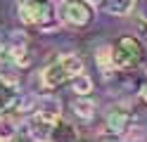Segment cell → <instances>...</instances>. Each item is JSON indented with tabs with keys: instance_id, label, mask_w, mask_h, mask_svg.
Masks as SVG:
<instances>
[{
	"instance_id": "16",
	"label": "cell",
	"mask_w": 147,
	"mask_h": 142,
	"mask_svg": "<svg viewBox=\"0 0 147 142\" xmlns=\"http://www.w3.org/2000/svg\"><path fill=\"white\" fill-rule=\"evenodd\" d=\"M14 137H17V126L7 116H0V142H12Z\"/></svg>"
},
{
	"instance_id": "9",
	"label": "cell",
	"mask_w": 147,
	"mask_h": 142,
	"mask_svg": "<svg viewBox=\"0 0 147 142\" xmlns=\"http://www.w3.org/2000/svg\"><path fill=\"white\" fill-rule=\"evenodd\" d=\"M71 114L81 123H93L95 121V114H97L95 102L90 100V97H86V95H76V100L71 102Z\"/></svg>"
},
{
	"instance_id": "22",
	"label": "cell",
	"mask_w": 147,
	"mask_h": 142,
	"mask_svg": "<svg viewBox=\"0 0 147 142\" xmlns=\"http://www.w3.org/2000/svg\"><path fill=\"white\" fill-rule=\"evenodd\" d=\"M90 3H102V0H90Z\"/></svg>"
},
{
	"instance_id": "20",
	"label": "cell",
	"mask_w": 147,
	"mask_h": 142,
	"mask_svg": "<svg viewBox=\"0 0 147 142\" xmlns=\"http://www.w3.org/2000/svg\"><path fill=\"white\" fill-rule=\"evenodd\" d=\"M140 100H142V102L147 104V83H145L142 88H140Z\"/></svg>"
},
{
	"instance_id": "8",
	"label": "cell",
	"mask_w": 147,
	"mask_h": 142,
	"mask_svg": "<svg viewBox=\"0 0 147 142\" xmlns=\"http://www.w3.org/2000/svg\"><path fill=\"white\" fill-rule=\"evenodd\" d=\"M40 78H43V85H45L48 90H57V88H62V85L69 81V73H67V69L62 66L59 59H55V62H50V64L43 69Z\"/></svg>"
},
{
	"instance_id": "13",
	"label": "cell",
	"mask_w": 147,
	"mask_h": 142,
	"mask_svg": "<svg viewBox=\"0 0 147 142\" xmlns=\"http://www.w3.org/2000/svg\"><path fill=\"white\" fill-rule=\"evenodd\" d=\"M133 5L135 0H102V9L114 17H123L128 12H133Z\"/></svg>"
},
{
	"instance_id": "12",
	"label": "cell",
	"mask_w": 147,
	"mask_h": 142,
	"mask_svg": "<svg viewBox=\"0 0 147 142\" xmlns=\"http://www.w3.org/2000/svg\"><path fill=\"white\" fill-rule=\"evenodd\" d=\"M52 142H78V133L76 128L67 121H57L55 123V135H52Z\"/></svg>"
},
{
	"instance_id": "2",
	"label": "cell",
	"mask_w": 147,
	"mask_h": 142,
	"mask_svg": "<svg viewBox=\"0 0 147 142\" xmlns=\"http://www.w3.org/2000/svg\"><path fill=\"white\" fill-rule=\"evenodd\" d=\"M19 19L26 26H48L52 7L48 0H19Z\"/></svg>"
},
{
	"instance_id": "11",
	"label": "cell",
	"mask_w": 147,
	"mask_h": 142,
	"mask_svg": "<svg viewBox=\"0 0 147 142\" xmlns=\"http://www.w3.org/2000/svg\"><path fill=\"white\" fill-rule=\"evenodd\" d=\"M36 111L43 114V116L50 118V121H59L62 118V104H59V100H55V97L40 100L38 104H36Z\"/></svg>"
},
{
	"instance_id": "17",
	"label": "cell",
	"mask_w": 147,
	"mask_h": 142,
	"mask_svg": "<svg viewBox=\"0 0 147 142\" xmlns=\"http://www.w3.org/2000/svg\"><path fill=\"white\" fill-rule=\"evenodd\" d=\"M133 14L138 17V22H147V0H135Z\"/></svg>"
},
{
	"instance_id": "15",
	"label": "cell",
	"mask_w": 147,
	"mask_h": 142,
	"mask_svg": "<svg viewBox=\"0 0 147 142\" xmlns=\"http://www.w3.org/2000/svg\"><path fill=\"white\" fill-rule=\"evenodd\" d=\"M59 62H62V66H64V69H67L69 81L74 78V76L83 73V59H81L78 55H62V57H59Z\"/></svg>"
},
{
	"instance_id": "21",
	"label": "cell",
	"mask_w": 147,
	"mask_h": 142,
	"mask_svg": "<svg viewBox=\"0 0 147 142\" xmlns=\"http://www.w3.org/2000/svg\"><path fill=\"white\" fill-rule=\"evenodd\" d=\"M78 142H93V140H81V137H78Z\"/></svg>"
},
{
	"instance_id": "7",
	"label": "cell",
	"mask_w": 147,
	"mask_h": 142,
	"mask_svg": "<svg viewBox=\"0 0 147 142\" xmlns=\"http://www.w3.org/2000/svg\"><path fill=\"white\" fill-rule=\"evenodd\" d=\"M105 128L109 135H121L126 137V133L131 130V114L126 109L116 107V109H109L107 116H105Z\"/></svg>"
},
{
	"instance_id": "4",
	"label": "cell",
	"mask_w": 147,
	"mask_h": 142,
	"mask_svg": "<svg viewBox=\"0 0 147 142\" xmlns=\"http://www.w3.org/2000/svg\"><path fill=\"white\" fill-rule=\"evenodd\" d=\"M7 62H12L17 69H26L31 64V55H29V36L24 31H12L7 38Z\"/></svg>"
},
{
	"instance_id": "3",
	"label": "cell",
	"mask_w": 147,
	"mask_h": 142,
	"mask_svg": "<svg viewBox=\"0 0 147 142\" xmlns=\"http://www.w3.org/2000/svg\"><path fill=\"white\" fill-rule=\"evenodd\" d=\"M59 17L64 24L69 26H88L90 19H93V7H90L88 0H64L59 7Z\"/></svg>"
},
{
	"instance_id": "14",
	"label": "cell",
	"mask_w": 147,
	"mask_h": 142,
	"mask_svg": "<svg viewBox=\"0 0 147 142\" xmlns=\"http://www.w3.org/2000/svg\"><path fill=\"white\" fill-rule=\"evenodd\" d=\"M69 83H71V88H74V92H76V95H86V97H90V95H93V90H95L93 78H90V76H86V71L78 73V76H74Z\"/></svg>"
},
{
	"instance_id": "10",
	"label": "cell",
	"mask_w": 147,
	"mask_h": 142,
	"mask_svg": "<svg viewBox=\"0 0 147 142\" xmlns=\"http://www.w3.org/2000/svg\"><path fill=\"white\" fill-rule=\"evenodd\" d=\"M95 64L102 71V76H112L116 73V64H114V50L112 45H100L95 50Z\"/></svg>"
},
{
	"instance_id": "18",
	"label": "cell",
	"mask_w": 147,
	"mask_h": 142,
	"mask_svg": "<svg viewBox=\"0 0 147 142\" xmlns=\"http://www.w3.org/2000/svg\"><path fill=\"white\" fill-rule=\"evenodd\" d=\"M7 38H10V33H7L5 28L0 26V57L7 55Z\"/></svg>"
},
{
	"instance_id": "1",
	"label": "cell",
	"mask_w": 147,
	"mask_h": 142,
	"mask_svg": "<svg viewBox=\"0 0 147 142\" xmlns=\"http://www.w3.org/2000/svg\"><path fill=\"white\" fill-rule=\"evenodd\" d=\"M114 50V64H116V71H133L142 64V57H145V47L142 40L135 36H121L116 38V43L112 45Z\"/></svg>"
},
{
	"instance_id": "5",
	"label": "cell",
	"mask_w": 147,
	"mask_h": 142,
	"mask_svg": "<svg viewBox=\"0 0 147 142\" xmlns=\"http://www.w3.org/2000/svg\"><path fill=\"white\" fill-rule=\"evenodd\" d=\"M55 123L57 121H50L45 118L43 114L33 111L29 121H26V133L33 142H52V135H55Z\"/></svg>"
},
{
	"instance_id": "19",
	"label": "cell",
	"mask_w": 147,
	"mask_h": 142,
	"mask_svg": "<svg viewBox=\"0 0 147 142\" xmlns=\"http://www.w3.org/2000/svg\"><path fill=\"white\" fill-rule=\"evenodd\" d=\"M97 142H126V137H121V135H109V133H107V135L100 137Z\"/></svg>"
},
{
	"instance_id": "6",
	"label": "cell",
	"mask_w": 147,
	"mask_h": 142,
	"mask_svg": "<svg viewBox=\"0 0 147 142\" xmlns=\"http://www.w3.org/2000/svg\"><path fill=\"white\" fill-rule=\"evenodd\" d=\"M19 100H22V95L17 90V81L0 76V116H7V114L17 111Z\"/></svg>"
}]
</instances>
